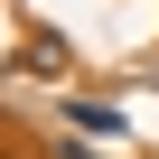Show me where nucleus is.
<instances>
[{"label": "nucleus", "instance_id": "f257e3e1", "mask_svg": "<svg viewBox=\"0 0 159 159\" xmlns=\"http://www.w3.org/2000/svg\"><path fill=\"white\" fill-rule=\"evenodd\" d=\"M66 159H94V150H66Z\"/></svg>", "mask_w": 159, "mask_h": 159}]
</instances>
